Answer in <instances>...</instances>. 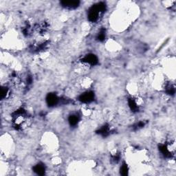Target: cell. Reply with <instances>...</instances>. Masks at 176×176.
I'll return each instance as SVG.
<instances>
[{"mask_svg": "<svg viewBox=\"0 0 176 176\" xmlns=\"http://www.w3.org/2000/svg\"><path fill=\"white\" fill-rule=\"evenodd\" d=\"M105 10L106 4L104 2H99L93 5L88 12V17L89 21L92 23L97 22L99 19L100 15L104 13Z\"/></svg>", "mask_w": 176, "mask_h": 176, "instance_id": "cell-1", "label": "cell"}, {"mask_svg": "<svg viewBox=\"0 0 176 176\" xmlns=\"http://www.w3.org/2000/svg\"><path fill=\"white\" fill-rule=\"evenodd\" d=\"M81 62L87 65L94 66L99 63V59L94 54H88L81 59Z\"/></svg>", "mask_w": 176, "mask_h": 176, "instance_id": "cell-2", "label": "cell"}, {"mask_svg": "<svg viewBox=\"0 0 176 176\" xmlns=\"http://www.w3.org/2000/svg\"><path fill=\"white\" fill-rule=\"evenodd\" d=\"M94 93L92 92V91H89V92H86L82 94L79 97V100L81 102H83V103H90V102L94 101Z\"/></svg>", "mask_w": 176, "mask_h": 176, "instance_id": "cell-3", "label": "cell"}, {"mask_svg": "<svg viewBox=\"0 0 176 176\" xmlns=\"http://www.w3.org/2000/svg\"><path fill=\"white\" fill-rule=\"evenodd\" d=\"M46 102L47 104L50 107H54L58 104V102H59V99L55 94L50 93L47 96Z\"/></svg>", "mask_w": 176, "mask_h": 176, "instance_id": "cell-4", "label": "cell"}, {"mask_svg": "<svg viewBox=\"0 0 176 176\" xmlns=\"http://www.w3.org/2000/svg\"><path fill=\"white\" fill-rule=\"evenodd\" d=\"M61 6L63 8L70 9H76L79 7L80 5V1H61Z\"/></svg>", "mask_w": 176, "mask_h": 176, "instance_id": "cell-5", "label": "cell"}, {"mask_svg": "<svg viewBox=\"0 0 176 176\" xmlns=\"http://www.w3.org/2000/svg\"><path fill=\"white\" fill-rule=\"evenodd\" d=\"M159 150L161 152V154L166 157H171L172 156V153L168 147L166 145H160L159 146Z\"/></svg>", "mask_w": 176, "mask_h": 176, "instance_id": "cell-6", "label": "cell"}, {"mask_svg": "<svg viewBox=\"0 0 176 176\" xmlns=\"http://www.w3.org/2000/svg\"><path fill=\"white\" fill-rule=\"evenodd\" d=\"M33 171L36 173L37 175H43L45 173V167L44 164L42 163H39L35 165L33 167Z\"/></svg>", "mask_w": 176, "mask_h": 176, "instance_id": "cell-7", "label": "cell"}, {"mask_svg": "<svg viewBox=\"0 0 176 176\" xmlns=\"http://www.w3.org/2000/svg\"><path fill=\"white\" fill-rule=\"evenodd\" d=\"M97 133L99 134V135H101L103 137H107L110 134V128H109V125H105L104 126H102L101 128H100V129L98 130Z\"/></svg>", "mask_w": 176, "mask_h": 176, "instance_id": "cell-8", "label": "cell"}, {"mask_svg": "<svg viewBox=\"0 0 176 176\" xmlns=\"http://www.w3.org/2000/svg\"><path fill=\"white\" fill-rule=\"evenodd\" d=\"M128 105H129V108L131 109V110L133 111V112H137L139 110V107L137 104V102L136 100H135L134 99H128Z\"/></svg>", "mask_w": 176, "mask_h": 176, "instance_id": "cell-9", "label": "cell"}, {"mask_svg": "<svg viewBox=\"0 0 176 176\" xmlns=\"http://www.w3.org/2000/svg\"><path fill=\"white\" fill-rule=\"evenodd\" d=\"M80 120L79 116H78L77 114H72L69 116V118H68V121H69V123L71 126L74 127L78 125Z\"/></svg>", "mask_w": 176, "mask_h": 176, "instance_id": "cell-10", "label": "cell"}, {"mask_svg": "<svg viewBox=\"0 0 176 176\" xmlns=\"http://www.w3.org/2000/svg\"><path fill=\"white\" fill-rule=\"evenodd\" d=\"M105 37H106L105 29L101 28L97 36V40L99 41V42H103V41H105Z\"/></svg>", "mask_w": 176, "mask_h": 176, "instance_id": "cell-11", "label": "cell"}, {"mask_svg": "<svg viewBox=\"0 0 176 176\" xmlns=\"http://www.w3.org/2000/svg\"><path fill=\"white\" fill-rule=\"evenodd\" d=\"M129 172V168L126 163H123L120 168V174L122 175H127Z\"/></svg>", "mask_w": 176, "mask_h": 176, "instance_id": "cell-12", "label": "cell"}, {"mask_svg": "<svg viewBox=\"0 0 176 176\" xmlns=\"http://www.w3.org/2000/svg\"><path fill=\"white\" fill-rule=\"evenodd\" d=\"M8 93V89L6 87H2L1 89V99H5Z\"/></svg>", "mask_w": 176, "mask_h": 176, "instance_id": "cell-13", "label": "cell"}, {"mask_svg": "<svg viewBox=\"0 0 176 176\" xmlns=\"http://www.w3.org/2000/svg\"><path fill=\"white\" fill-rule=\"evenodd\" d=\"M166 93L169 95H174L175 94V88L172 85H169L166 88Z\"/></svg>", "mask_w": 176, "mask_h": 176, "instance_id": "cell-14", "label": "cell"}, {"mask_svg": "<svg viewBox=\"0 0 176 176\" xmlns=\"http://www.w3.org/2000/svg\"><path fill=\"white\" fill-rule=\"evenodd\" d=\"M145 123L144 122H139L134 125V130L140 129H141V128H143L144 126H145Z\"/></svg>", "mask_w": 176, "mask_h": 176, "instance_id": "cell-15", "label": "cell"}, {"mask_svg": "<svg viewBox=\"0 0 176 176\" xmlns=\"http://www.w3.org/2000/svg\"><path fill=\"white\" fill-rule=\"evenodd\" d=\"M120 155L116 154L115 155H112V157H111V160H112L114 163H117V162L120 160Z\"/></svg>", "mask_w": 176, "mask_h": 176, "instance_id": "cell-16", "label": "cell"}]
</instances>
